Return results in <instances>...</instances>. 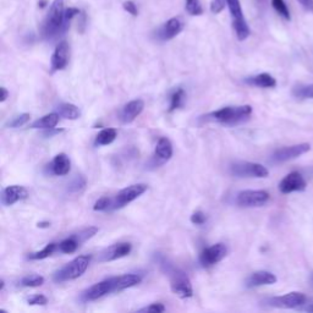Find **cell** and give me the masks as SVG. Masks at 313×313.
<instances>
[{
	"label": "cell",
	"mask_w": 313,
	"mask_h": 313,
	"mask_svg": "<svg viewBox=\"0 0 313 313\" xmlns=\"http://www.w3.org/2000/svg\"><path fill=\"white\" fill-rule=\"evenodd\" d=\"M70 25L65 21L64 0H54L50 5L49 12L40 27V35L44 39L52 40L66 32Z\"/></svg>",
	"instance_id": "obj_1"
},
{
	"label": "cell",
	"mask_w": 313,
	"mask_h": 313,
	"mask_svg": "<svg viewBox=\"0 0 313 313\" xmlns=\"http://www.w3.org/2000/svg\"><path fill=\"white\" fill-rule=\"evenodd\" d=\"M252 115L251 105H238V106H224L219 110L212 111L202 118L206 121L220 124L224 126H236L245 123Z\"/></svg>",
	"instance_id": "obj_2"
},
{
	"label": "cell",
	"mask_w": 313,
	"mask_h": 313,
	"mask_svg": "<svg viewBox=\"0 0 313 313\" xmlns=\"http://www.w3.org/2000/svg\"><path fill=\"white\" fill-rule=\"evenodd\" d=\"M159 266L162 268V271L169 277L170 289H172V291L175 295H177L181 299H190V297L193 296L192 284H191L190 278H188L185 272L173 266L165 258L159 261Z\"/></svg>",
	"instance_id": "obj_3"
},
{
	"label": "cell",
	"mask_w": 313,
	"mask_h": 313,
	"mask_svg": "<svg viewBox=\"0 0 313 313\" xmlns=\"http://www.w3.org/2000/svg\"><path fill=\"white\" fill-rule=\"evenodd\" d=\"M91 261H92V257L87 254L76 257L53 274V280L55 282H65L80 278L88 269Z\"/></svg>",
	"instance_id": "obj_4"
},
{
	"label": "cell",
	"mask_w": 313,
	"mask_h": 313,
	"mask_svg": "<svg viewBox=\"0 0 313 313\" xmlns=\"http://www.w3.org/2000/svg\"><path fill=\"white\" fill-rule=\"evenodd\" d=\"M99 231V229L97 226H88V228L82 229V230L78 231L77 234H72L69 238L64 239L63 241H60L58 243V251L60 253L65 254H71L73 252L77 251V248L80 247L82 243H85L86 241L92 239L94 235Z\"/></svg>",
	"instance_id": "obj_5"
},
{
	"label": "cell",
	"mask_w": 313,
	"mask_h": 313,
	"mask_svg": "<svg viewBox=\"0 0 313 313\" xmlns=\"http://www.w3.org/2000/svg\"><path fill=\"white\" fill-rule=\"evenodd\" d=\"M116 279H118V277H110V278H106L104 280L93 284L92 286L81 292L80 301H97V300L102 299V297L106 296V295L111 294V292H116Z\"/></svg>",
	"instance_id": "obj_6"
},
{
	"label": "cell",
	"mask_w": 313,
	"mask_h": 313,
	"mask_svg": "<svg viewBox=\"0 0 313 313\" xmlns=\"http://www.w3.org/2000/svg\"><path fill=\"white\" fill-rule=\"evenodd\" d=\"M229 172L235 177H257L264 179L269 175L268 169L259 163L235 162L230 164Z\"/></svg>",
	"instance_id": "obj_7"
},
{
	"label": "cell",
	"mask_w": 313,
	"mask_h": 313,
	"mask_svg": "<svg viewBox=\"0 0 313 313\" xmlns=\"http://www.w3.org/2000/svg\"><path fill=\"white\" fill-rule=\"evenodd\" d=\"M271 198L264 190H245L240 191L235 197V203L243 208H256L266 205Z\"/></svg>",
	"instance_id": "obj_8"
},
{
	"label": "cell",
	"mask_w": 313,
	"mask_h": 313,
	"mask_svg": "<svg viewBox=\"0 0 313 313\" xmlns=\"http://www.w3.org/2000/svg\"><path fill=\"white\" fill-rule=\"evenodd\" d=\"M306 300L307 297L305 294L299 291H292L289 294L281 295V296L269 297L266 300V304L271 307H276V309L294 310L302 306L306 302Z\"/></svg>",
	"instance_id": "obj_9"
},
{
	"label": "cell",
	"mask_w": 313,
	"mask_h": 313,
	"mask_svg": "<svg viewBox=\"0 0 313 313\" xmlns=\"http://www.w3.org/2000/svg\"><path fill=\"white\" fill-rule=\"evenodd\" d=\"M147 188H148V186H147L146 184H135V185H130V186L120 190L118 193H116L115 197L113 198L111 210L123 208L129 205V203L134 202L135 200H137L139 196H142L144 192H146Z\"/></svg>",
	"instance_id": "obj_10"
},
{
	"label": "cell",
	"mask_w": 313,
	"mask_h": 313,
	"mask_svg": "<svg viewBox=\"0 0 313 313\" xmlns=\"http://www.w3.org/2000/svg\"><path fill=\"white\" fill-rule=\"evenodd\" d=\"M226 254H228V247H226L225 243H218L215 245L209 246V247H206L201 252L198 261H200V264L203 268H210V267L215 266L220 261H223Z\"/></svg>",
	"instance_id": "obj_11"
},
{
	"label": "cell",
	"mask_w": 313,
	"mask_h": 313,
	"mask_svg": "<svg viewBox=\"0 0 313 313\" xmlns=\"http://www.w3.org/2000/svg\"><path fill=\"white\" fill-rule=\"evenodd\" d=\"M311 151V144L310 143H299L292 144V146L281 147V148L277 149L273 154H272V162L274 163H285L289 160L296 159V158L301 157L302 154L307 153Z\"/></svg>",
	"instance_id": "obj_12"
},
{
	"label": "cell",
	"mask_w": 313,
	"mask_h": 313,
	"mask_svg": "<svg viewBox=\"0 0 313 313\" xmlns=\"http://www.w3.org/2000/svg\"><path fill=\"white\" fill-rule=\"evenodd\" d=\"M279 191L284 195L292 192H302L306 190L307 181L302 176L301 173L291 172L287 175H285L284 179L279 182Z\"/></svg>",
	"instance_id": "obj_13"
},
{
	"label": "cell",
	"mask_w": 313,
	"mask_h": 313,
	"mask_svg": "<svg viewBox=\"0 0 313 313\" xmlns=\"http://www.w3.org/2000/svg\"><path fill=\"white\" fill-rule=\"evenodd\" d=\"M132 251V245L130 243H119L110 245L109 247L104 248L99 254V262H111L116 259L124 258L129 256Z\"/></svg>",
	"instance_id": "obj_14"
},
{
	"label": "cell",
	"mask_w": 313,
	"mask_h": 313,
	"mask_svg": "<svg viewBox=\"0 0 313 313\" xmlns=\"http://www.w3.org/2000/svg\"><path fill=\"white\" fill-rule=\"evenodd\" d=\"M144 102L142 99H134L126 103L119 111V120L123 124H131L143 111Z\"/></svg>",
	"instance_id": "obj_15"
},
{
	"label": "cell",
	"mask_w": 313,
	"mask_h": 313,
	"mask_svg": "<svg viewBox=\"0 0 313 313\" xmlns=\"http://www.w3.org/2000/svg\"><path fill=\"white\" fill-rule=\"evenodd\" d=\"M29 197V191L26 187L20 185H10L5 187L1 192V203L6 207L24 201Z\"/></svg>",
	"instance_id": "obj_16"
},
{
	"label": "cell",
	"mask_w": 313,
	"mask_h": 313,
	"mask_svg": "<svg viewBox=\"0 0 313 313\" xmlns=\"http://www.w3.org/2000/svg\"><path fill=\"white\" fill-rule=\"evenodd\" d=\"M69 63V44L63 40L55 48L54 53L50 59V72L54 73L57 71L64 70Z\"/></svg>",
	"instance_id": "obj_17"
},
{
	"label": "cell",
	"mask_w": 313,
	"mask_h": 313,
	"mask_svg": "<svg viewBox=\"0 0 313 313\" xmlns=\"http://www.w3.org/2000/svg\"><path fill=\"white\" fill-rule=\"evenodd\" d=\"M184 29V24H182L181 19L179 17H173V19L168 20L157 32L158 39L167 42V40L173 39L176 37L180 32Z\"/></svg>",
	"instance_id": "obj_18"
},
{
	"label": "cell",
	"mask_w": 313,
	"mask_h": 313,
	"mask_svg": "<svg viewBox=\"0 0 313 313\" xmlns=\"http://www.w3.org/2000/svg\"><path fill=\"white\" fill-rule=\"evenodd\" d=\"M277 280H278V278L272 272L257 271L247 277L245 285L248 289H253V287L263 286V285H273L276 284Z\"/></svg>",
	"instance_id": "obj_19"
},
{
	"label": "cell",
	"mask_w": 313,
	"mask_h": 313,
	"mask_svg": "<svg viewBox=\"0 0 313 313\" xmlns=\"http://www.w3.org/2000/svg\"><path fill=\"white\" fill-rule=\"evenodd\" d=\"M47 170L49 174L64 176L68 175L71 170V160L65 153H59L54 157V159L47 165Z\"/></svg>",
	"instance_id": "obj_20"
},
{
	"label": "cell",
	"mask_w": 313,
	"mask_h": 313,
	"mask_svg": "<svg viewBox=\"0 0 313 313\" xmlns=\"http://www.w3.org/2000/svg\"><path fill=\"white\" fill-rule=\"evenodd\" d=\"M173 157V144L167 137H160L157 142L156 149H154V159H157L160 164H164L165 162Z\"/></svg>",
	"instance_id": "obj_21"
},
{
	"label": "cell",
	"mask_w": 313,
	"mask_h": 313,
	"mask_svg": "<svg viewBox=\"0 0 313 313\" xmlns=\"http://www.w3.org/2000/svg\"><path fill=\"white\" fill-rule=\"evenodd\" d=\"M245 82L247 85L256 86L259 88H274L277 86V80L271 75V73L262 72L252 77L245 78Z\"/></svg>",
	"instance_id": "obj_22"
},
{
	"label": "cell",
	"mask_w": 313,
	"mask_h": 313,
	"mask_svg": "<svg viewBox=\"0 0 313 313\" xmlns=\"http://www.w3.org/2000/svg\"><path fill=\"white\" fill-rule=\"evenodd\" d=\"M62 116L59 115V113H49L47 115L42 116V118L37 119L35 121L30 125V129H35V130H52L55 129V126L59 123V119Z\"/></svg>",
	"instance_id": "obj_23"
},
{
	"label": "cell",
	"mask_w": 313,
	"mask_h": 313,
	"mask_svg": "<svg viewBox=\"0 0 313 313\" xmlns=\"http://www.w3.org/2000/svg\"><path fill=\"white\" fill-rule=\"evenodd\" d=\"M141 281H142L141 274L129 273V274H124V276H118V279H116V292H120L123 291V290L136 286V285L141 284Z\"/></svg>",
	"instance_id": "obj_24"
},
{
	"label": "cell",
	"mask_w": 313,
	"mask_h": 313,
	"mask_svg": "<svg viewBox=\"0 0 313 313\" xmlns=\"http://www.w3.org/2000/svg\"><path fill=\"white\" fill-rule=\"evenodd\" d=\"M118 137V131L115 129H103L94 139V146L96 147H102V146H108V144L113 143L114 141Z\"/></svg>",
	"instance_id": "obj_25"
},
{
	"label": "cell",
	"mask_w": 313,
	"mask_h": 313,
	"mask_svg": "<svg viewBox=\"0 0 313 313\" xmlns=\"http://www.w3.org/2000/svg\"><path fill=\"white\" fill-rule=\"evenodd\" d=\"M57 109L59 115L64 119H68V120H77L81 115L80 109H78L75 104L62 103L58 105Z\"/></svg>",
	"instance_id": "obj_26"
},
{
	"label": "cell",
	"mask_w": 313,
	"mask_h": 313,
	"mask_svg": "<svg viewBox=\"0 0 313 313\" xmlns=\"http://www.w3.org/2000/svg\"><path fill=\"white\" fill-rule=\"evenodd\" d=\"M233 27L234 31L236 33V37H238V39L241 40V42L250 37L251 31L245 17H243V19L233 20Z\"/></svg>",
	"instance_id": "obj_27"
},
{
	"label": "cell",
	"mask_w": 313,
	"mask_h": 313,
	"mask_svg": "<svg viewBox=\"0 0 313 313\" xmlns=\"http://www.w3.org/2000/svg\"><path fill=\"white\" fill-rule=\"evenodd\" d=\"M57 250H58V243H48L45 247H43L40 251L30 253L29 256H27V259H30V261H40V259H45L48 258V257L52 256V254Z\"/></svg>",
	"instance_id": "obj_28"
},
{
	"label": "cell",
	"mask_w": 313,
	"mask_h": 313,
	"mask_svg": "<svg viewBox=\"0 0 313 313\" xmlns=\"http://www.w3.org/2000/svg\"><path fill=\"white\" fill-rule=\"evenodd\" d=\"M185 98H186V93L182 88H176L170 94V105H169V111L176 110V109L181 108L184 105Z\"/></svg>",
	"instance_id": "obj_29"
},
{
	"label": "cell",
	"mask_w": 313,
	"mask_h": 313,
	"mask_svg": "<svg viewBox=\"0 0 313 313\" xmlns=\"http://www.w3.org/2000/svg\"><path fill=\"white\" fill-rule=\"evenodd\" d=\"M44 278L39 274H29V276H25L20 279L19 285L22 287H38L42 286L44 284Z\"/></svg>",
	"instance_id": "obj_30"
},
{
	"label": "cell",
	"mask_w": 313,
	"mask_h": 313,
	"mask_svg": "<svg viewBox=\"0 0 313 313\" xmlns=\"http://www.w3.org/2000/svg\"><path fill=\"white\" fill-rule=\"evenodd\" d=\"M226 5H228L229 11H230L231 19L233 20H239V19H243V17H245L243 16L240 0H226Z\"/></svg>",
	"instance_id": "obj_31"
},
{
	"label": "cell",
	"mask_w": 313,
	"mask_h": 313,
	"mask_svg": "<svg viewBox=\"0 0 313 313\" xmlns=\"http://www.w3.org/2000/svg\"><path fill=\"white\" fill-rule=\"evenodd\" d=\"M292 96L299 99H313V85L296 86L292 90Z\"/></svg>",
	"instance_id": "obj_32"
},
{
	"label": "cell",
	"mask_w": 313,
	"mask_h": 313,
	"mask_svg": "<svg viewBox=\"0 0 313 313\" xmlns=\"http://www.w3.org/2000/svg\"><path fill=\"white\" fill-rule=\"evenodd\" d=\"M86 188V180L81 175H76L70 184L68 185V191L71 193H80Z\"/></svg>",
	"instance_id": "obj_33"
},
{
	"label": "cell",
	"mask_w": 313,
	"mask_h": 313,
	"mask_svg": "<svg viewBox=\"0 0 313 313\" xmlns=\"http://www.w3.org/2000/svg\"><path fill=\"white\" fill-rule=\"evenodd\" d=\"M30 119H31V114L22 113V114H20V115L14 116L11 120L7 121L6 126L10 127V129H17V127H21V126L26 125V124L30 121Z\"/></svg>",
	"instance_id": "obj_34"
},
{
	"label": "cell",
	"mask_w": 313,
	"mask_h": 313,
	"mask_svg": "<svg viewBox=\"0 0 313 313\" xmlns=\"http://www.w3.org/2000/svg\"><path fill=\"white\" fill-rule=\"evenodd\" d=\"M111 206H113V198L104 196L94 203L93 209L96 212H106V210H111Z\"/></svg>",
	"instance_id": "obj_35"
},
{
	"label": "cell",
	"mask_w": 313,
	"mask_h": 313,
	"mask_svg": "<svg viewBox=\"0 0 313 313\" xmlns=\"http://www.w3.org/2000/svg\"><path fill=\"white\" fill-rule=\"evenodd\" d=\"M272 6H273V9L276 10V11L278 12L281 17H284L285 20L289 21V20L291 19V16H290V11L289 9H287L284 0H272Z\"/></svg>",
	"instance_id": "obj_36"
},
{
	"label": "cell",
	"mask_w": 313,
	"mask_h": 313,
	"mask_svg": "<svg viewBox=\"0 0 313 313\" xmlns=\"http://www.w3.org/2000/svg\"><path fill=\"white\" fill-rule=\"evenodd\" d=\"M186 11L192 16H200L203 14V7L200 0H186Z\"/></svg>",
	"instance_id": "obj_37"
},
{
	"label": "cell",
	"mask_w": 313,
	"mask_h": 313,
	"mask_svg": "<svg viewBox=\"0 0 313 313\" xmlns=\"http://www.w3.org/2000/svg\"><path fill=\"white\" fill-rule=\"evenodd\" d=\"M27 304H29L30 306H45V305L48 304V299L44 295L35 294L27 299Z\"/></svg>",
	"instance_id": "obj_38"
},
{
	"label": "cell",
	"mask_w": 313,
	"mask_h": 313,
	"mask_svg": "<svg viewBox=\"0 0 313 313\" xmlns=\"http://www.w3.org/2000/svg\"><path fill=\"white\" fill-rule=\"evenodd\" d=\"M165 311V306L163 304H159V302H156V304H151L149 306L143 307V309H139V312H147V313H162Z\"/></svg>",
	"instance_id": "obj_39"
},
{
	"label": "cell",
	"mask_w": 313,
	"mask_h": 313,
	"mask_svg": "<svg viewBox=\"0 0 313 313\" xmlns=\"http://www.w3.org/2000/svg\"><path fill=\"white\" fill-rule=\"evenodd\" d=\"M206 221H207V215L202 210H197L191 215V223L195 224V225H203Z\"/></svg>",
	"instance_id": "obj_40"
},
{
	"label": "cell",
	"mask_w": 313,
	"mask_h": 313,
	"mask_svg": "<svg viewBox=\"0 0 313 313\" xmlns=\"http://www.w3.org/2000/svg\"><path fill=\"white\" fill-rule=\"evenodd\" d=\"M225 2L226 0H212V2H210V11L215 15L220 14L224 10V7H225Z\"/></svg>",
	"instance_id": "obj_41"
},
{
	"label": "cell",
	"mask_w": 313,
	"mask_h": 313,
	"mask_svg": "<svg viewBox=\"0 0 313 313\" xmlns=\"http://www.w3.org/2000/svg\"><path fill=\"white\" fill-rule=\"evenodd\" d=\"M123 7L125 11L129 12V14L132 15V16H137V15H139V10H137L136 4H135L132 0H127V1H124Z\"/></svg>",
	"instance_id": "obj_42"
},
{
	"label": "cell",
	"mask_w": 313,
	"mask_h": 313,
	"mask_svg": "<svg viewBox=\"0 0 313 313\" xmlns=\"http://www.w3.org/2000/svg\"><path fill=\"white\" fill-rule=\"evenodd\" d=\"M297 1H299L305 9L313 12V0H297Z\"/></svg>",
	"instance_id": "obj_43"
},
{
	"label": "cell",
	"mask_w": 313,
	"mask_h": 313,
	"mask_svg": "<svg viewBox=\"0 0 313 313\" xmlns=\"http://www.w3.org/2000/svg\"><path fill=\"white\" fill-rule=\"evenodd\" d=\"M0 91H1V97H0V102H1V103H4V102L7 99V97H9V91H7L5 87L0 88Z\"/></svg>",
	"instance_id": "obj_44"
},
{
	"label": "cell",
	"mask_w": 313,
	"mask_h": 313,
	"mask_svg": "<svg viewBox=\"0 0 313 313\" xmlns=\"http://www.w3.org/2000/svg\"><path fill=\"white\" fill-rule=\"evenodd\" d=\"M38 228H49L50 226V221H40V223L37 224Z\"/></svg>",
	"instance_id": "obj_45"
},
{
	"label": "cell",
	"mask_w": 313,
	"mask_h": 313,
	"mask_svg": "<svg viewBox=\"0 0 313 313\" xmlns=\"http://www.w3.org/2000/svg\"><path fill=\"white\" fill-rule=\"evenodd\" d=\"M45 4H47V0H42V1L38 2V5H39L40 7H44V6H45Z\"/></svg>",
	"instance_id": "obj_46"
},
{
	"label": "cell",
	"mask_w": 313,
	"mask_h": 313,
	"mask_svg": "<svg viewBox=\"0 0 313 313\" xmlns=\"http://www.w3.org/2000/svg\"><path fill=\"white\" fill-rule=\"evenodd\" d=\"M310 284H311V286L313 287V272L311 273V276H310Z\"/></svg>",
	"instance_id": "obj_47"
},
{
	"label": "cell",
	"mask_w": 313,
	"mask_h": 313,
	"mask_svg": "<svg viewBox=\"0 0 313 313\" xmlns=\"http://www.w3.org/2000/svg\"><path fill=\"white\" fill-rule=\"evenodd\" d=\"M0 284H1V285H0V290H1V291H2V290H4V287H5V282H4V280L0 281Z\"/></svg>",
	"instance_id": "obj_48"
},
{
	"label": "cell",
	"mask_w": 313,
	"mask_h": 313,
	"mask_svg": "<svg viewBox=\"0 0 313 313\" xmlns=\"http://www.w3.org/2000/svg\"><path fill=\"white\" fill-rule=\"evenodd\" d=\"M307 311H309V312H312V313H313V304L311 305V306L307 307Z\"/></svg>",
	"instance_id": "obj_49"
}]
</instances>
